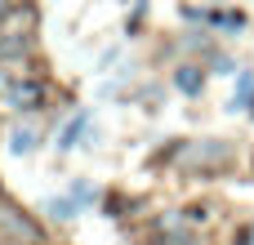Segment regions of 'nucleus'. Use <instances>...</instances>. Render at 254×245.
I'll use <instances>...</instances> for the list:
<instances>
[{"label":"nucleus","mask_w":254,"mask_h":245,"mask_svg":"<svg viewBox=\"0 0 254 245\" xmlns=\"http://www.w3.org/2000/svg\"><path fill=\"white\" fill-rule=\"evenodd\" d=\"M4 98H9V107H18V112H36L40 98H45V89H40L36 80H9V85H4Z\"/></svg>","instance_id":"nucleus-1"},{"label":"nucleus","mask_w":254,"mask_h":245,"mask_svg":"<svg viewBox=\"0 0 254 245\" xmlns=\"http://www.w3.org/2000/svg\"><path fill=\"white\" fill-rule=\"evenodd\" d=\"M27 49V31H0V58H18Z\"/></svg>","instance_id":"nucleus-2"},{"label":"nucleus","mask_w":254,"mask_h":245,"mask_svg":"<svg viewBox=\"0 0 254 245\" xmlns=\"http://www.w3.org/2000/svg\"><path fill=\"white\" fill-rule=\"evenodd\" d=\"M174 85H179L183 94H201V71H196V67H179Z\"/></svg>","instance_id":"nucleus-3"},{"label":"nucleus","mask_w":254,"mask_h":245,"mask_svg":"<svg viewBox=\"0 0 254 245\" xmlns=\"http://www.w3.org/2000/svg\"><path fill=\"white\" fill-rule=\"evenodd\" d=\"M85 125H89V116L80 112V116H71V125L63 129V138H58V147H76V138L85 134Z\"/></svg>","instance_id":"nucleus-4"},{"label":"nucleus","mask_w":254,"mask_h":245,"mask_svg":"<svg viewBox=\"0 0 254 245\" xmlns=\"http://www.w3.org/2000/svg\"><path fill=\"white\" fill-rule=\"evenodd\" d=\"M254 98V76H241V85H237V98H232V107H246Z\"/></svg>","instance_id":"nucleus-5"},{"label":"nucleus","mask_w":254,"mask_h":245,"mask_svg":"<svg viewBox=\"0 0 254 245\" xmlns=\"http://www.w3.org/2000/svg\"><path fill=\"white\" fill-rule=\"evenodd\" d=\"M31 147H36V134L31 129H18L13 134V152H31Z\"/></svg>","instance_id":"nucleus-6"},{"label":"nucleus","mask_w":254,"mask_h":245,"mask_svg":"<svg viewBox=\"0 0 254 245\" xmlns=\"http://www.w3.org/2000/svg\"><path fill=\"white\" fill-rule=\"evenodd\" d=\"M237 245H254V223H246V228H241V237H237Z\"/></svg>","instance_id":"nucleus-7"},{"label":"nucleus","mask_w":254,"mask_h":245,"mask_svg":"<svg viewBox=\"0 0 254 245\" xmlns=\"http://www.w3.org/2000/svg\"><path fill=\"white\" fill-rule=\"evenodd\" d=\"M13 9H18V0H0V22H4V18L13 13Z\"/></svg>","instance_id":"nucleus-8"}]
</instances>
